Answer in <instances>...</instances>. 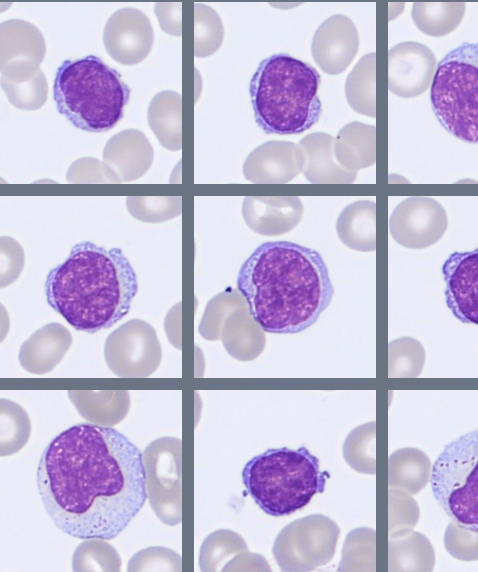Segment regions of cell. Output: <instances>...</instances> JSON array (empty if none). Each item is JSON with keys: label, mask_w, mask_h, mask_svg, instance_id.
<instances>
[{"label": "cell", "mask_w": 478, "mask_h": 572, "mask_svg": "<svg viewBox=\"0 0 478 572\" xmlns=\"http://www.w3.org/2000/svg\"><path fill=\"white\" fill-rule=\"evenodd\" d=\"M339 535V526L331 518L322 514L308 515L279 532L273 544V556L282 571H313L333 558Z\"/></svg>", "instance_id": "9c48e42d"}, {"label": "cell", "mask_w": 478, "mask_h": 572, "mask_svg": "<svg viewBox=\"0 0 478 572\" xmlns=\"http://www.w3.org/2000/svg\"><path fill=\"white\" fill-rule=\"evenodd\" d=\"M442 274L448 308L460 321L478 326V248L452 253Z\"/></svg>", "instance_id": "9a60e30c"}, {"label": "cell", "mask_w": 478, "mask_h": 572, "mask_svg": "<svg viewBox=\"0 0 478 572\" xmlns=\"http://www.w3.org/2000/svg\"><path fill=\"white\" fill-rule=\"evenodd\" d=\"M237 289L252 317L265 332L274 334L309 328L334 295L321 255L289 241L258 246L239 270Z\"/></svg>", "instance_id": "7a4b0ae2"}, {"label": "cell", "mask_w": 478, "mask_h": 572, "mask_svg": "<svg viewBox=\"0 0 478 572\" xmlns=\"http://www.w3.org/2000/svg\"><path fill=\"white\" fill-rule=\"evenodd\" d=\"M45 53V39L30 22L10 19L0 24V67L21 62L40 65Z\"/></svg>", "instance_id": "603a6c76"}, {"label": "cell", "mask_w": 478, "mask_h": 572, "mask_svg": "<svg viewBox=\"0 0 478 572\" xmlns=\"http://www.w3.org/2000/svg\"><path fill=\"white\" fill-rule=\"evenodd\" d=\"M340 572L376 570V532L372 528L358 527L351 530L344 541Z\"/></svg>", "instance_id": "836d02e7"}, {"label": "cell", "mask_w": 478, "mask_h": 572, "mask_svg": "<svg viewBox=\"0 0 478 572\" xmlns=\"http://www.w3.org/2000/svg\"><path fill=\"white\" fill-rule=\"evenodd\" d=\"M359 49V35L350 18L336 14L320 24L311 43V54L323 72H344Z\"/></svg>", "instance_id": "2e32d148"}, {"label": "cell", "mask_w": 478, "mask_h": 572, "mask_svg": "<svg viewBox=\"0 0 478 572\" xmlns=\"http://www.w3.org/2000/svg\"><path fill=\"white\" fill-rule=\"evenodd\" d=\"M66 180L70 183H121L117 173L105 162L83 157L68 168Z\"/></svg>", "instance_id": "f6af8a7d"}, {"label": "cell", "mask_w": 478, "mask_h": 572, "mask_svg": "<svg viewBox=\"0 0 478 572\" xmlns=\"http://www.w3.org/2000/svg\"><path fill=\"white\" fill-rule=\"evenodd\" d=\"M329 478L319 459L304 446L268 449L249 460L242 470L246 492L266 514L288 516L302 510L322 493Z\"/></svg>", "instance_id": "8992f818"}, {"label": "cell", "mask_w": 478, "mask_h": 572, "mask_svg": "<svg viewBox=\"0 0 478 572\" xmlns=\"http://www.w3.org/2000/svg\"><path fill=\"white\" fill-rule=\"evenodd\" d=\"M24 266V252L10 237L1 238V287L8 286L20 275Z\"/></svg>", "instance_id": "bcb514c9"}, {"label": "cell", "mask_w": 478, "mask_h": 572, "mask_svg": "<svg viewBox=\"0 0 478 572\" xmlns=\"http://www.w3.org/2000/svg\"><path fill=\"white\" fill-rule=\"evenodd\" d=\"M248 551L245 540L235 531L219 529L210 533L199 551V567L203 572L222 571L237 554Z\"/></svg>", "instance_id": "d6a6232c"}, {"label": "cell", "mask_w": 478, "mask_h": 572, "mask_svg": "<svg viewBox=\"0 0 478 572\" xmlns=\"http://www.w3.org/2000/svg\"><path fill=\"white\" fill-rule=\"evenodd\" d=\"M153 41L154 31L149 18L133 7L114 12L103 32L107 53L122 65H135L143 61L150 53Z\"/></svg>", "instance_id": "4fadbf2b"}, {"label": "cell", "mask_w": 478, "mask_h": 572, "mask_svg": "<svg viewBox=\"0 0 478 572\" xmlns=\"http://www.w3.org/2000/svg\"><path fill=\"white\" fill-rule=\"evenodd\" d=\"M431 473L432 465L429 457L418 448H401L389 456V487L415 495L430 481Z\"/></svg>", "instance_id": "f546056e"}, {"label": "cell", "mask_w": 478, "mask_h": 572, "mask_svg": "<svg viewBox=\"0 0 478 572\" xmlns=\"http://www.w3.org/2000/svg\"><path fill=\"white\" fill-rule=\"evenodd\" d=\"M430 100L444 129L478 144V43L465 42L443 57L431 84Z\"/></svg>", "instance_id": "52a82bcc"}, {"label": "cell", "mask_w": 478, "mask_h": 572, "mask_svg": "<svg viewBox=\"0 0 478 572\" xmlns=\"http://www.w3.org/2000/svg\"><path fill=\"white\" fill-rule=\"evenodd\" d=\"M437 66L426 45L413 41L396 44L388 52L389 90L399 97H417L432 84Z\"/></svg>", "instance_id": "5bb4252c"}, {"label": "cell", "mask_w": 478, "mask_h": 572, "mask_svg": "<svg viewBox=\"0 0 478 572\" xmlns=\"http://www.w3.org/2000/svg\"><path fill=\"white\" fill-rule=\"evenodd\" d=\"M304 163V153L299 145L268 141L248 155L243 175L253 183H287L303 170Z\"/></svg>", "instance_id": "e0dca14e"}, {"label": "cell", "mask_w": 478, "mask_h": 572, "mask_svg": "<svg viewBox=\"0 0 478 572\" xmlns=\"http://www.w3.org/2000/svg\"><path fill=\"white\" fill-rule=\"evenodd\" d=\"M435 552L429 539L416 531L408 530L389 537V571H432Z\"/></svg>", "instance_id": "f1b7e54d"}, {"label": "cell", "mask_w": 478, "mask_h": 572, "mask_svg": "<svg viewBox=\"0 0 478 572\" xmlns=\"http://www.w3.org/2000/svg\"><path fill=\"white\" fill-rule=\"evenodd\" d=\"M376 423L359 425L347 435L343 444V457L355 471L373 475L376 473Z\"/></svg>", "instance_id": "d590c367"}, {"label": "cell", "mask_w": 478, "mask_h": 572, "mask_svg": "<svg viewBox=\"0 0 478 572\" xmlns=\"http://www.w3.org/2000/svg\"><path fill=\"white\" fill-rule=\"evenodd\" d=\"M31 422L27 412L17 403L0 400V453L9 456L20 451L28 442Z\"/></svg>", "instance_id": "e575fe53"}, {"label": "cell", "mask_w": 478, "mask_h": 572, "mask_svg": "<svg viewBox=\"0 0 478 572\" xmlns=\"http://www.w3.org/2000/svg\"><path fill=\"white\" fill-rule=\"evenodd\" d=\"M221 341L226 352L239 361L256 359L266 345L265 331L248 308L233 311L225 320Z\"/></svg>", "instance_id": "d4e9b609"}, {"label": "cell", "mask_w": 478, "mask_h": 572, "mask_svg": "<svg viewBox=\"0 0 478 572\" xmlns=\"http://www.w3.org/2000/svg\"><path fill=\"white\" fill-rule=\"evenodd\" d=\"M148 124L159 143L171 151L182 147V97L172 90L157 93L149 103Z\"/></svg>", "instance_id": "83f0119b"}, {"label": "cell", "mask_w": 478, "mask_h": 572, "mask_svg": "<svg viewBox=\"0 0 478 572\" xmlns=\"http://www.w3.org/2000/svg\"><path fill=\"white\" fill-rule=\"evenodd\" d=\"M181 197H127L126 206L136 219L148 223H160L181 213Z\"/></svg>", "instance_id": "60d3db41"}, {"label": "cell", "mask_w": 478, "mask_h": 572, "mask_svg": "<svg viewBox=\"0 0 478 572\" xmlns=\"http://www.w3.org/2000/svg\"><path fill=\"white\" fill-rule=\"evenodd\" d=\"M104 357L116 376L145 378L159 367L162 349L151 324L141 319H131L108 335Z\"/></svg>", "instance_id": "8fae6325"}, {"label": "cell", "mask_w": 478, "mask_h": 572, "mask_svg": "<svg viewBox=\"0 0 478 572\" xmlns=\"http://www.w3.org/2000/svg\"><path fill=\"white\" fill-rule=\"evenodd\" d=\"M137 291V276L122 250L89 241L74 245L45 281L50 307L74 329L87 333L120 321Z\"/></svg>", "instance_id": "3957f363"}, {"label": "cell", "mask_w": 478, "mask_h": 572, "mask_svg": "<svg viewBox=\"0 0 478 572\" xmlns=\"http://www.w3.org/2000/svg\"><path fill=\"white\" fill-rule=\"evenodd\" d=\"M35 63L21 62L1 66V87L16 108L37 110L47 100L48 85L44 73Z\"/></svg>", "instance_id": "44dd1931"}, {"label": "cell", "mask_w": 478, "mask_h": 572, "mask_svg": "<svg viewBox=\"0 0 478 572\" xmlns=\"http://www.w3.org/2000/svg\"><path fill=\"white\" fill-rule=\"evenodd\" d=\"M102 156L103 161L125 182L142 177L150 169L154 150L142 131L126 129L107 141Z\"/></svg>", "instance_id": "d6986e66"}, {"label": "cell", "mask_w": 478, "mask_h": 572, "mask_svg": "<svg viewBox=\"0 0 478 572\" xmlns=\"http://www.w3.org/2000/svg\"><path fill=\"white\" fill-rule=\"evenodd\" d=\"M425 363L422 344L412 337H401L388 345V376L390 378H415Z\"/></svg>", "instance_id": "f35d334b"}, {"label": "cell", "mask_w": 478, "mask_h": 572, "mask_svg": "<svg viewBox=\"0 0 478 572\" xmlns=\"http://www.w3.org/2000/svg\"><path fill=\"white\" fill-rule=\"evenodd\" d=\"M68 397L82 418L105 427L123 421L131 402L127 390H68Z\"/></svg>", "instance_id": "cb8c5ba5"}, {"label": "cell", "mask_w": 478, "mask_h": 572, "mask_svg": "<svg viewBox=\"0 0 478 572\" xmlns=\"http://www.w3.org/2000/svg\"><path fill=\"white\" fill-rule=\"evenodd\" d=\"M131 90L121 75L102 59L88 55L65 60L53 82L57 110L76 128L101 133L124 115Z\"/></svg>", "instance_id": "5b68a950"}, {"label": "cell", "mask_w": 478, "mask_h": 572, "mask_svg": "<svg viewBox=\"0 0 478 572\" xmlns=\"http://www.w3.org/2000/svg\"><path fill=\"white\" fill-rule=\"evenodd\" d=\"M346 99L359 114L376 116V54L368 53L360 58L349 73L345 83Z\"/></svg>", "instance_id": "4dcf8cb0"}, {"label": "cell", "mask_w": 478, "mask_h": 572, "mask_svg": "<svg viewBox=\"0 0 478 572\" xmlns=\"http://www.w3.org/2000/svg\"><path fill=\"white\" fill-rule=\"evenodd\" d=\"M432 493L454 521L478 529V430L447 444L431 473Z\"/></svg>", "instance_id": "ba28073f"}, {"label": "cell", "mask_w": 478, "mask_h": 572, "mask_svg": "<svg viewBox=\"0 0 478 572\" xmlns=\"http://www.w3.org/2000/svg\"><path fill=\"white\" fill-rule=\"evenodd\" d=\"M388 501L389 537L412 530L419 520V507L411 494L389 487Z\"/></svg>", "instance_id": "b9f144b4"}, {"label": "cell", "mask_w": 478, "mask_h": 572, "mask_svg": "<svg viewBox=\"0 0 478 572\" xmlns=\"http://www.w3.org/2000/svg\"><path fill=\"white\" fill-rule=\"evenodd\" d=\"M248 308L247 302L238 289L227 288L212 297L204 310L198 331L209 341L221 339V331L227 317L235 310Z\"/></svg>", "instance_id": "8d00e7d4"}, {"label": "cell", "mask_w": 478, "mask_h": 572, "mask_svg": "<svg viewBox=\"0 0 478 572\" xmlns=\"http://www.w3.org/2000/svg\"><path fill=\"white\" fill-rule=\"evenodd\" d=\"M38 492L64 533L111 540L142 509L147 496L143 454L112 427L75 424L44 449Z\"/></svg>", "instance_id": "6da1fadb"}, {"label": "cell", "mask_w": 478, "mask_h": 572, "mask_svg": "<svg viewBox=\"0 0 478 572\" xmlns=\"http://www.w3.org/2000/svg\"><path fill=\"white\" fill-rule=\"evenodd\" d=\"M149 504L165 525L182 520V442L175 437L153 440L143 452Z\"/></svg>", "instance_id": "30bf717a"}, {"label": "cell", "mask_w": 478, "mask_h": 572, "mask_svg": "<svg viewBox=\"0 0 478 572\" xmlns=\"http://www.w3.org/2000/svg\"><path fill=\"white\" fill-rule=\"evenodd\" d=\"M465 3L416 2L411 16L416 27L426 35L440 37L451 33L461 23Z\"/></svg>", "instance_id": "1f68e13d"}, {"label": "cell", "mask_w": 478, "mask_h": 572, "mask_svg": "<svg viewBox=\"0 0 478 572\" xmlns=\"http://www.w3.org/2000/svg\"><path fill=\"white\" fill-rule=\"evenodd\" d=\"M224 28L219 14L210 6L194 4V55L208 57L221 46Z\"/></svg>", "instance_id": "ab89813d"}, {"label": "cell", "mask_w": 478, "mask_h": 572, "mask_svg": "<svg viewBox=\"0 0 478 572\" xmlns=\"http://www.w3.org/2000/svg\"><path fill=\"white\" fill-rule=\"evenodd\" d=\"M443 206L430 197H409L400 202L389 219L393 239L403 247L427 248L438 242L447 230Z\"/></svg>", "instance_id": "7c38bea8"}, {"label": "cell", "mask_w": 478, "mask_h": 572, "mask_svg": "<svg viewBox=\"0 0 478 572\" xmlns=\"http://www.w3.org/2000/svg\"><path fill=\"white\" fill-rule=\"evenodd\" d=\"M222 571H271V568L262 555L244 551L230 560Z\"/></svg>", "instance_id": "c3c4849f"}, {"label": "cell", "mask_w": 478, "mask_h": 572, "mask_svg": "<svg viewBox=\"0 0 478 572\" xmlns=\"http://www.w3.org/2000/svg\"><path fill=\"white\" fill-rule=\"evenodd\" d=\"M299 197H246L242 216L248 227L264 236H277L293 230L303 216Z\"/></svg>", "instance_id": "ac0fdd59"}, {"label": "cell", "mask_w": 478, "mask_h": 572, "mask_svg": "<svg viewBox=\"0 0 478 572\" xmlns=\"http://www.w3.org/2000/svg\"><path fill=\"white\" fill-rule=\"evenodd\" d=\"M447 552L462 561L478 560V529L456 521L448 524L444 534Z\"/></svg>", "instance_id": "ee69618b"}, {"label": "cell", "mask_w": 478, "mask_h": 572, "mask_svg": "<svg viewBox=\"0 0 478 572\" xmlns=\"http://www.w3.org/2000/svg\"><path fill=\"white\" fill-rule=\"evenodd\" d=\"M334 154L339 164L352 172L376 161V128L354 121L343 126L334 138Z\"/></svg>", "instance_id": "484cf974"}, {"label": "cell", "mask_w": 478, "mask_h": 572, "mask_svg": "<svg viewBox=\"0 0 478 572\" xmlns=\"http://www.w3.org/2000/svg\"><path fill=\"white\" fill-rule=\"evenodd\" d=\"M71 344L72 336L66 327L56 322L46 324L22 343L19 363L31 374L48 373L61 362Z\"/></svg>", "instance_id": "ffe728a7"}, {"label": "cell", "mask_w": 478, "mask_h": 572, "mask_svg": "<svg viewBox=\"0 0 478 572\" xmlns=\"http://www.w3.org/2000/svg\"><path fill=\"white\" fill-rule=\"evenodd\" d=\"M320 75L307 62L288 54L262 60L249 92L257 125L268 134L292 135L310 129L320 118Z\"/></svg>", "instance_id": "277c9868"}, {"label": "cell", "mask_w": 478, "mask_h": 572, "mask_svg": "<svg viewBox=\"0 0 478 572\" xmlns=\"http://www.w3.org/2000/svg\"><path fill=\"white\" fill-rule=\"evenodd\" d=\"M336 232L348 248L361 252L376 249V204L359 200L346 206L339 214Z\"/></svg>", "instance_id": "4316f807"}, {"label": "cell", "mask_w": 478, "mask_h": 572, "mask_svg": "<svg viewBox=\"0 0 478 572\" xmlns=\"http://www.w3.org/2000/svg\"><path fill=\"white\" fill-rule=\"evenodd\" d=\"M182 570L181 556L163 546H151L135 553L129 560L127 571H172Z\"/></svg>", "instance_id": "7bdbcfd3"}, {"label": "cell", "mask_w": 478, "mask_h": 572, "mask_svg": "<svg viewBox=\"0 0 478 572\" xmlns=\"http://www.w3.org/2000/svg\"><path fill=\"white\" fill-rule=\"evenodd\" d=\"M301 147L305 163L304 177L311 183H352L357 172L343 168L334 154V137L324 132H315L303 137Z\"/></svg>", "instance_id": "7402d4cb"}, {"label": "cell", "mask_w": 478, "mask_h": 572, "mask_svg": "<svg viewBox=\"0 0 478 572\" xmlns=\"http://www.w3.org/2000/svg\"><path fill=\"white\" fill-rule=\"evenodd\" d=\"M182 4L181 3H156L155 14L160 27L165 33L180 36L182 33Z\"/></svg>", "instance_id": "7dc6e473"}, {"label": "cell", "mask_w": 478, "mask_h": 572, "mask_svg": "<svg viewBox=\"0 0 478 572\" xmlns=\"http://www.w3.org/2000/svg\"><path fill=\"white\" fill-rule=\"evenodd\" d=\"M72 569L75 572H118L121 569V558L105 539H84L73 553Z\"/></svg>", "instance_id": "74e56055"}]
</instances>
